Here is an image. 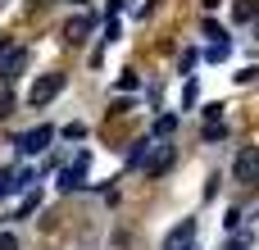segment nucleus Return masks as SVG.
<instances>
[{
	"label": "nucleus",
	"mask_w": 259,
	"mask_h": 250,
	"mask_svg": "<svg viewBox=\"0 0 259 250\" xmlns=\"http://www.w3.org/2000/svg\"><path fill=\"white\" fill-rule=\"evenodd\" d=\"M232 173H237V182L255 187V182H259V146H241V150H237V159H232Z\"/></svg>",
	"instance_id": "f257e3e1"
},
{
	"label": "nucleus",
	"mask_w": 259,
	"mask_h": 250,
	"mask_svg": "<svg viewBox=\"0 0 259 250\" xmlns=\"http://www.w3.org/2000/svg\"><path fill=\"white\" fill-rule=\"evenodd\" d=\"M59 91H64V73H41V77L32 82L27 100H32V105H46V100H55Z\"/></svg>",
	"instance_id": "f03ea898"
},
{
	"label": "nucleus",
	"mask_w": 259,
	"mask_h": 250,
	"mask_svg": "<svg viewBox=\"0 0 259 250\" xmlns=\"http://www.w3.org/2000/svg\"><path fill=\"white\" fill-rule=\"evenodd\" d=\"M50 141H55V128H50V123H41V128H32V132H23V137H18V150H23V155H41Z\"/></svg>",
	"instance_id": "7ed1b4c3"
},
{
	"label": "nucleus",
	"mask_w": 259,
	"mask_h": 250,
	"mask_svg": "<svg viewBox=\"0 0 259 250\" xmlns=\"http://www.w3.org/2000/svg\"><path fill=\"white\" fill-rule=\"evenodd\" d=\"M191 241H196V219H182L178 228H168L164 250H191Z\"/></svg>",
	"instance_id": "20e7f679"
},
{
	"label": "nucleus",
	"mask_w": 259,
	"mask_h": 250,
	"mask_svg": "<svg viewBox=\"0 0 259 250\" xmlns=\"http://www.w3.org/2000/svg\"><path fill=\"white\" fill-rule=\"evenodd\" d=\"M91 27H96V18H87V14H82V18H68V23H64V41L77 46V41L91 36Z\"/></svg>",
	"instance_id": "39448f33"
},
{
	"label": "nucleus",
	"mask_w": 259,
	"mask_h": 250,
	"mask_svg": "<svg viewBox=\"0 0 259 250\" xmlns=\"http://www.w3.org/2000/svg\"><path fill=\"white\" fill-rule=\"evenodd\" d=\"M82 173H87V155H77V159H73V169H64V173H59V187H64V191L82 187Z\"/></svg>",
	"instance_id": "423d86ee"
},
{
	"label": "nucleus",
	"mask_w": 259,
	"mask_h": 250,
	"mask_svg": "<svg viewBox=\"0 0 259 250\" xmlns=\"http://www.w3.org/2000/svg\"><path fill=\"white\" fill-rule=\"evenodd\" d=\"M255 14H259V0H237L232 5V18L237 23H255Z\"/></svg>",
	"instance_id": "0eeeda50"
},
{
	"label": "nucleus",
	"mask_w": 259,
	"mask_h": 250,
	"mask_svg": "<svg viewBox=\"0 0 259 250\" xmlns=\"http://www.w3.org/2000/svg\"><path fill=\"white\" fill-rule=\"evenodd\" d=\"M168 169H173V150L164 146V150L155 155V164H150V178H159V173H168Z\"/></svg>",
	"instance_id": "6e6552de"
},
{
	"label": "nucleus",
	"mask_w": 259,
	"mask_h": 250,
	"mask_svg": "<svg viewBox=\"0 0 259 250\" xmlns=\"http://www.w3.org/2000/svg\"><path fill=\"white\" fill-rule=\"evenodd\" d=\"M173 132H178V118H173V114H164V118L155 123V137H173Z\"/></svg>",
	"instance_id": "1a4fd4ad"
},
{
	"label": "nucleus",
	"mask_w": 259,
	"mask_h": 250,
	"mask_svg": "<svg viewBox=\"0 0 259 250\" xmlns=\"http://www.w3.org/2000/svg\"><path fill=\"white\" fill-rule=\"evenodd\" d=\"M18 68H23V50H14V55H9V59H5V77H14V73H18Z\"/></svg>",
	"instance_id": "9d476101"
},
{
	"label": "nucleus",
	"mask_w": 259,
	"mask_h": 250,
	"mask_svg": "<svg viewBox=\"0 0 259 250\" xmlns=\"http://www.w3.org/2000/svg\"><path fill=\"white\" fill-rule=\"evenodd\" d=\"M146 155H150V141H137V150H132V169H141Z\"/></svg>",
	"instance_id": "9b49d317"
},
{
	"label": "nucleus",
	"mask_w": 259,
	"mask_h": 250,
	"mask_svg": "<svg viewBox=\"0 0 259 250\" xmlns=\"http://www.w3.org/2000/svg\"><path fill=\"white\" fill-rule=\"evenodd\" d=\"M205 123H223V105H205Z\"/></svg>",
	"instance_id": "f8f14e48"
},
{
	"label": "nucleus",
	"mask_w": 259,
	"mask_h": 250,
	"mask_svg": "<svg viewBox=\"0 0 259 250\" xmlns=\"http://www.w3.org/2000/svg\"><path fill=\"white\" fill-rule=\"evenodd\" d=\"M9 191H14V173H9V169H0V196H9Z\"/></svg>",
	"instance_id": "ddd939ff"
},
{
	"label": "nucleus",
	"mask_w": 259,
	"mask_h": 250,
	"mask_svg": "<svg viewBox=\"0 0 259 250\" xmlns=\"http://www.w3.org/2000/svg\"><path fill=\"white\" fill-rule=\"evenodd\" d=\"M0 250H18V237L14 232H0Z\"/></svg>",
	"instance_id": "4468645a"
},
{
	"label": "nucleus",
	"mask_w": 259,
	"mask_h": 250,
	"mask_svg": "<svg viewBox=\"0 0 259 250\" xmlns=\"http://www.w3.org/2000/svg\"><path fill=\"white\" fill-rule=\"evenodd\" d=\"M200 5H205V9H219V0H200Z\"/></svg>",
	"instance_id": "2eb2a0df"
}]
</instances>
